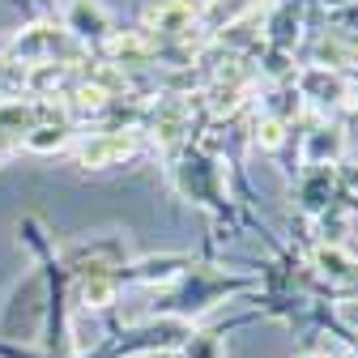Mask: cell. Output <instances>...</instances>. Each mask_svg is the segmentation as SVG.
Listing matches in <instances>:
<instances>
[{"instance_id": "cell-1", "label": "cell", "mask_w": 358, "mask_h": 358, "mask_svg": "<svg viewBox=\"0 0 358 358\" xmlns=\"http://www.w3.org/2000/svg\"><path fill=\"white\" fill-rule=\"evenodd\" d=\"M73 30L77 34H107V13L94 5V0H81V5H77V13H73Z\"/></svg>"}, {"instance_id": "cell-2", "label": "cell", "mask_w": 358, "mask_h": 358, "mask_svg": "<svg viewBox=\"0 0 358 358\" xmlns=\"http://www.w3.org/2000/svg\"><path fill=\"white\" fill-rule=\"evenodd\" d=\"M320 154H329V158L341 154V132H337V128H320L316 137H311V145H307V162H320Z\"/></svg>"}, {"instance_id": "cell-3", "label": "cell", "mask_w": 358, "mask_h": 358, "mask_svg": "<svg viewBox=\"0 0 358 358\" xmlns=\"http://www.w3.org/2000/svg\"><path fill=\"white\" fill-rule=\"evenodd\" d=\"M248 9H252V0H213L209 13H205V22H209V26H217V22H235V17L248 13Z\"/></svg>"}]
</instances>
